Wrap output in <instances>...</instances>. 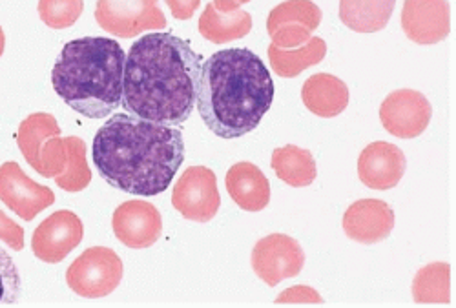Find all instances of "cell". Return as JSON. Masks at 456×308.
<instances>
[{
  "mask_svg": "<svg viewBox=\"0 0 456 308\" xmlns=\"http://www.w3.org/2000/svg\"><path fill=\"white\" fill-rule=\"evenodd\" d=\"M201 59L174 33L141 36L125 61L121 106L134 118L151 123H186L196 106Z\"/></svg>",
  "mask_w": 456,
  "mask_h": 308,
  "instance_id": "cell-1",
  "label": "cell"
},
{
  "mask_svg": "<svg viewBox=\"0 0 456 308\" xmlns=\"http://www.w3.org/2000/svg\"><path fill=\"white\" fill-rule=\"evenodd\" d=\"M92 159L110 186L154 198L168 190L181 168L184 141L175 126L118 113L95 134Z\"/></svg>",
  "mask_w": 456,
  "mask_h": 308,
  "instance_id": "cell-2",
  "label": "cell"
},
{
  "mask_svg": "<svg viewBox=\"0 0 456 308\" xmlns=\"http://www.w3.org/2000/svg\"><path fill=\"white\" fill-rule=\"evenodd\" d=\"M274 81L247 48L221 50L201 64L198 111L212 134L238 139L254 132L274 101Z\"/></svg>",
  "mask_w": 456,
  "mask_h": 308,
  "instance_id": "cell-3",
  "label": "cell"
},
{
  "mask_svg": "<svg viewBox=\"0 0 456 308\" xmlns=\"http://www.w3.org/2000/svg\"><path fill=\"white\" fill-rule=\"evenodd\" d=\"M125 50L104 36L69 41L52 71L55 93L88 119H102L121 106Z\"/></svg>",
  "mask_w": 456,
  "mask_h": 308,
  "instance_id": "cell-4",
  "label": "cell"
},
{
  "mask_svg": "<svg viewBox=\"0 0 456 308\" xmlns=\"http://www.w3.org/2000/svg\"><path fill=\"white\" fill-rule=\"evenodd\" d=\"M17 144L28 165L43 177L55 179L66 191H81L92 182L86 142L81 137H61L52 113H31L17 132Z\"/></svg>",
  "mask_w": 456,
  "mask_h": 308,
  "instance_id": "cell-5",
  "label": "cell"
},
{
  "mask_svg": "<svg viewBox=\"0 0 456 308\" xmlns=\"http://www.w3.org/2000/svg\"><path fill=\"white\" fill-rule=\"evenodd\" d=\"M123 280L121 257L104 247L83 252L66 271L68 287L81 297L97 299L110 296Z\"/></svg>",
  "mask_w": 456,
  "mask_h": 308,
  "instance_id": "cell-6",
  "label": "cell"
},
{
  "mask_svg": "<svg viewBox=\"0 0 456 308\" xmlns=\"http://www.w3.org/2000/svg\"><path fill=\"white\" fill-rule=\"evenodd\" d=\"M95 20L104 31L121 38L167 28V17L158 0H97Z\"/></svg>",
  "mask_w": 456,
  "mask_h": 308,
  "instance_id": "cell-7",
  "label": "cell"
},
{
  "mask_svg": "<svg viewBox=\"0 0 456 308\" xmlns=\"http://www.w3.org/2000/svg\"><path fill=\"white\" fill-rule=\"evenodd\" d=\"M172 205L188 221H212L221 205L216 174L207 166H190L172 190Z\"/></svg>",
  "mask_w": 456,
  "mask_h": 308,
  "instance_id": "cell-8",
  "label": "cell"
},
{
  "mask_svg": "<svg viewBox=\"0 0 456 308\" xmlns=\"http://www.w3.org/2000/svg\"><path fill=\"white\" fill-rule=\"evenodd\" d=\"M305 264V254L296 239L285 234H271L256 243L252 250V268L256 276L276 287L278 283L299 276Z\"/></svg>",
  "mask_w": 456,
  "mask_h": 308,
  "instance_id": "cell-9",
  "label": "cell"
},
{
  "mask_svg": "<svg viewBox=\"0 0 456 308\" xmlns=\"http://www.w3.org/2000/svg\"><path fill=\"white\" fill-rule=\"evenodd\" d=\"M320 24L322 10L313 0H285L269 13L267 31L276 48L292 50L305 45Z\"/></svg>",
  "mask_w": 456,
  "mask_h": 308,
  "instance_id": "cell-10",
  "label": "cell"
},
{
  "mask_svg": "<svg viewBox=\"0 0 456 308\" xmlns=\"http://www.w3.org/2000/svg\"><path fill=\"white\" fill-rule=\"evenodd\" d=\"M433 108L428 97L416 90H396L379 106V121L400 139L420 137L431 123Z\"/></svg>",
  "mask_w": 456,
  "mask_h": 308,
  "instance_id": "cell-11",
  "label": "cell"
},
{
  "mask_svg": "<svg viewBox=\"0 0 456 308\" xmlns=\"http://www.w3.org/2000/svg\"><path fill=\"white\" fill-rule=\"evenodd\" d=\"M0 201L20 219L33 221L55 203V194L48 186L31 181L19 163L8 161L0 166Z\"/></svg>",
  "mask_w": 456,
  "mask_h": 308,
  "instance_id": "cell-12",
  "label": "cell"
},
{
  "mask_svg": "<svg viewBox=\"0 0 456 308\" xmlns=\"http://www.w3.org/2000/svg\"><path fill=\"white\" fill-rule=\"evenodd\" d=\"M83 236L85 226L79 215L69 210H59L37 226L31 250L41 261L55 264L81 245Z\"/></svg>",
  "mask_w": 456,
  "mask_h": 308,
  "instance_id": "cell-13",
  "label": "cell"
},
{
  "mask_svg": "<svg viewBox=\"0 0 456 308\" xmlns=\"http://www.w3.org/2000/svg\"><path fill=\"white\" fill-rule=\"evenodd\" d=\"M113 234L128 248L142 250L156 245L163 232V219L159 210L146 201H126L111 219Z\"/></svg>",
  "mask_w": 456,
  "mask_h": 308,
  "instance_id": "cell-14",
  "label": "cell"
},
{
  "mask_svg": "<svg viewBox=\"0 0 456 308\" xmlns=\"http://www.w3.org/2000/svg\"><path fill=\"white\" fill-rule=\"evenodd\" d=\"M402 28L416 45H438L451 31L449 3L447 0H405Z\"/></svg>",
  "mask_w": 456,
  "mask_h": 308,
  "instance_id": "cell-15",
  "label": "cell"
},
{
  "mask_svg": "<svg viewBox=\"0 0 456 308\" xmlns=\"http://www.w3.org/2000/svg\"><path fill=\"white\" fill-rule=\"evenodd\" d=\"M405 166V156L398 146L386 141H376L365 146L360 153L358 175L367 188L386 191L402 181Z\"/></svg>",
  "mask_w": 456,
  "mask_h": 308,
  "instance_id": "cell-16",
  "label": "cell"
},
{
  "mask_svg": "<svg viewBox=\"0 0 456 308\" xmlns=\"http://www.w3.org/2000/svg\"><path fill=\"white\" fill-rule=\"evenodd\" d=\"M396 217L393 208L379 199H360L344 215V230L349 239L374 245L391 236Z\"/></svg>",
  "mask_w": 456,
  "mask_h": 308,
  "instance_id": "cell-17",
  "label": "cell"
},
{
  "mask_svg": "<svg viewBox=\"0 0 456 308\" xmlns=\"http://www.w3.org/2000/svg\"><path fill=\"white\" fill-rule=\"evenodd\" d=\"M252 29V17L234 0H214L200 17V33L214 45H226L243 38Z\"/></svg>",
  "mask_w": 456,
  "mask_h": 308,
  "instance_id": "cell-18",
  "label": "cell"
},
{
  "mask_svg": "<svg viewBox=\"0 0 456 308\" xmlns=\"http://www.w3.org/2000/svg\"><path fill=\"white\" fill-rule=\"evenodd\" d=\"M228 196L245 212H261L271 203V182L252 163L234 165L224 179Z\"/></svg>",
  "mask_w": 456,
  "mask_h": 308,
  "instance_id": "cell-19",
  "label": "cell"
},
{
  "mask_svg": "<svg viewBox=\"0 0 456 308\" xmlns=\"http://www.w3.org/2000/svg\"><path fill=\"white\" fill-rule=\"evenodd\" d=\"M347 85L330 73H316L301 88L303 104L318 118L330 119L349 106Z\"/></svg>",
  "mask_w": 456,
  "mask_h": 308,
  "instance_id": "cell-20",
  "label": "cell"
},
{
  "mask_svg": "<svg viewBox=\"0 0 456 308\" xmlns=\"http://www.w3.org/2000/svg\"><path fill=\"white\" fill-rule=\"evenodd\" d=\"M396 0H339V19L356 33L384 29L395 12Z\"/></svg>",
  "mask_w": 456,
  "mask_h": 308,
  "instance_id": "cell-21",
  "label": "cell"
},
{
  "mask_svg": "<svg viewBox=\"0 0 456 308\" xmlns=\"http://www.w3.org/2000/svg\"><path fill=\"white\" fill-rule=\"evenodd\" d=\"M271 166L276 172L278 179H281L283 182L294 188L313 184L318 175L313 153L305 148H299L294 144L276 148L273 151Z\"/></svg>",
  "mask_w": 456,
  "mask_h": 308,
  "instance_id": "cell-22",
  "label": "cell"
},
{
  "mask_svg": "<svg viewBox=\"0 0 456 308\" xmlns=\"http://www.w3.org/2000/svg\"><path fill=\"white\" fill-rule=\"evenodd\" d=\"M267 53L274 73L283 77V79H292L303 69L320 64L327 55V45L322 36H311L305 45L292 50H280L271 45Z\"/></svg>",
  "mask_w": 456,
  "mask_h": 308,
  "instance_id": "cell-23",
  "label": "cell"
},
{
  "mask_svg": "<svg viewBox=\"0 0 456 308\" xmlns=\"http://www.w3.org/2000/svg\"><path fill=\"white\" fill-rule=\"evenodd\" d=\"M412 296L416 303L451 301V266L447 263H431L418 271L412 281Z\"/></svg>",
  "mask_w": 456,
  "mask_h": 308,
  "instance_id": "cell-24",
  "label": "cell"
},
{
  "mask_svg": "<svg viewBox=\"0 0 456 308\" xmlns=\"http://www.w3.org/2000/svg\"><path fill=\"white\" fill-rule=\"evenodd\" d=\"M85 0H39L41 20L53 29H66L79 20Z\"/></svg>",
  "mask_w": 456,
  "mask_h": 308,
  "instance_id": "cell-25",
  "label": "cell"
},
{
  "mask_svg": "<svg viewBox=\"0 0 456 308\" xmlns=\"http://www.w3.org/2000/svg\"><path fill=\"white\" fill-rule=\"evenodd\" d=\"M22 292L19 268L12 255L0 248V304H17Z\"/></svg>",
  "mask_w": 456,
  "mask_h": 308,
  "instance_id": "cell-26",
  "label": "cell"
},
{
  "mask_svg": "<svg viewBox=\"0 0 456 308\" xmlns=\"http://www.w3.org/2000/svg\"><path fill=\"white\" fill-rule=\"evenodd\" d=\"M0 241H4L15 252L24 248V228L0 212Z\"/></svg>",
  "mask_w": 456,
  "mask_h": 308,
  "instance_id": "cell-27",
  "label": "cell"
},
{
  "mask_svg": "<svg viewBox=\"0 0 456 308\" xmlns=\"http://www.w3.org/2000/svg\"><path fill=\"white\" fill-rule=\"evenodd\" d=\"M276 303H323V299L311 287H292L285 290Z\"/></svg>",
  "mask_w": 456,
  "mask_h": 308,
  "instance_id": "cell-28",
  "label": "cell"
},
{
  "mask_svg": "<svg viewBox=\"0 0 456 308\" xmlns=\"http://www.w3.org/2000/svg\"><path fill=\"white\" fill-rule=\"evenodd\" d=\"M167 4L175 19L188 20L198 12L201 0H167Z\"/></svg>",
  "mask_w": 456,
  "mask_h": 308,
  "instance_id": "cell-29",
  "label": "cell"
},
{
  "mask_svg": "<svg viewBox=\"0 0 456 308\" xmlns=\"http://www.w3.org/2000/svg\"><path fill=\"white\" fill-rule=\"evenodd\" d=\"M4 48H6V36H4V31H3V28H0V57H3V53H4Z\"/></svg>",
  "mask_w": 456,
  "mask_h": 308,
  "instance_id": "cell-30",
  "label": "cell"
},
{
  "mask_svg": "<svg viewBox=\"0 0 456 308\" xmlns=\"http://www.w3.org/2000/svg\"><path fill=\"white\" fill-rule=\"evenodd\" d=\"M234 3H238V4L241 6V4H247V3H250V0H234Z\"/></svg>",
  "mask_w": 456,
  "mask_h": 308,
  "instance_id": "cell-31",
  "label": "cell"
}]
</instances>
